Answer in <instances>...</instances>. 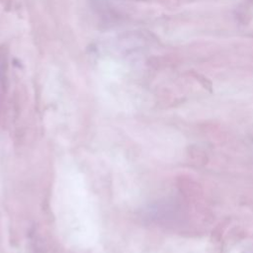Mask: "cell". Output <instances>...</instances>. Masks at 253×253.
Instances as JSON below:
<instances>
[]
</instances>
